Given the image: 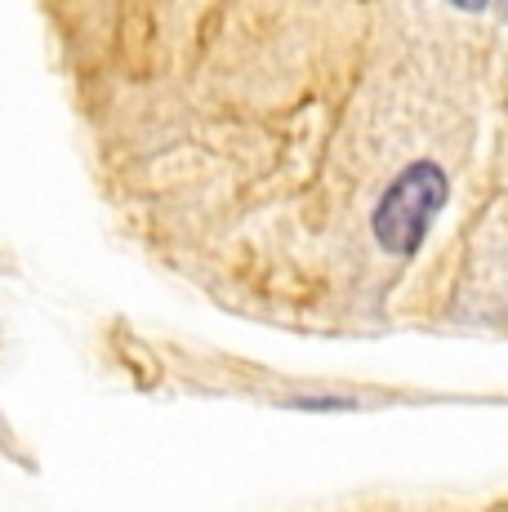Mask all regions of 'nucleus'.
Masks as SVG:
<instances>
[{"label":"nucleus","mask_w":508,"mask_h":512,"mask_svg":"<svg viewBox=\"0 0 508 512\" xmlns=\"http://www.w3.org/2000/svg\"><path fill=\"white\" fill-rule=\"evenodd\" d=\"M442 201H446V174L433 161H415L410 170H402L393 187L379 196L375 219H370L379 245L393 254L419 250V241L428 236V223L442 210Z\"/></svg>","instance_id":"1"}]
</instances>
